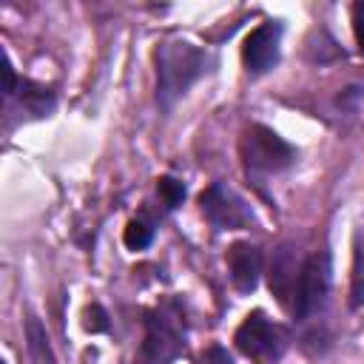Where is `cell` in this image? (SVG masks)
<instances>
[{
	"mask_svg": "<svg viewBox=\"0 0 364 364\" xmlns=\"http://www.w3.org/2000/svg\"><path fill=\"white\" fill-rule=\"evenodd\" d=\"M17 94H20L23 111L31 114V117H48V114L54 111V105H57L51 88L37 85V82H31V80H23L20 88H17Z\"/></svg>",
	"mask_w": 364,
	"mask_h": 364,
	"instance_id": "obj_10",
	"label": "cell"
},
{
	"mask_svg": "<svg viewBox=\"0 0 364 364\" xmlns=\"http://www.w3.org/2000/svg\"><path fill=\"white\" fill-rule=\"evenodd\" d=\"M28 333H31V347L40 353V358H46L51 364V353H48V344H46V336L40 333V324L37 321H28Z\"/></svg>",
	"mask_w": 364,
	"mask_h": 364,
	"instance_id": "obj_15",
	"label": "cell"
},
{
	"mask_svg": "<svg viewBox=\"0 0 364 364\" xmlns=\"http://www.w3.org/2000/svg\"><path fill=\"white\" fill-rule=\"evenodd\" d=\"M327 290H330V256L321 250L301 262V273H299V282L293 290V304H290L293 316L304 321L313 313H318V307L327 299Z\"/></svg>",
	"mask_w": 364,
	"mask_h": 364,
	"instance_id": "obj_5",
	"label": "cell"
},
{
	"mask_svg": "<svg viewBox=\"0 0 364 364\" xmlns=\"http://www.w3.org/2000/svg\"><path fill=\"white\" fill-rule=\"evenodd\" d=\"M208 361H210V364H233V361L228 358V353H225V350H219V347H213V350H210V358H208Z\"/></svg>",
	"mask_w": 364,
	"mask_h": 364,
	"instance_id": "obj_18",
	"label": "cell"
},
{
	"mask_svg": "<svg viewBox=\"0 0 364 364\" xmlns=\"http://www.w3.org/2000/svg\"><path fill=\"white\" fill-rule=\"evenodd\" d=\"M151 239H154V228H151V225H145L142 219H131V222L125 225L122 242H125L131 250H142V247H148V245H151Z\"/></svg>",
	"mask_w": 364,
	"mask_h": 364,
	"instance_id": "obj_12",
	"label": "cell"
},
{
	"mask_svg": "<svg viewBox=\"0 0 364 364\" xmlns=\"http://www.w3.org/2000/svg\"><path fill=\"white\" fill-rule=\"evenodd\" d=\"M199 208H202L205 219L219 230H236V228H247L253 222V213L245 205V199L236 191L225 188L222 182H213L210 188L202 191Z\"/></svg>",
	"mask_w": 364,
	"mask_h": 364,
	"instance_id": "obj_6",
	"label": "cell"
},
{
	"mask_svg": "<svg viewBox=\"0 0 364 364\" xmlns=\"http://www.w3.org/2000/svg\"><path fill=\"white\" fill-rule=\"evenodd\" d=\"M299 273H301V264L296 267L293 250L290 247H279V253L273 256V264H270V290L279 296L282 304H287V299L293 296Z\"/></svg>",
	"mask_w": 364,
	"mask_h": 364,
	"instance_id": "obj_9",
	"label": "cell"
},
{
	"mask_svg": "<svg viewBox=\"0 0 364 364\" xmlns=\"http://www.w3.org/2000/svg\"><path fill=\"white\" fill-rule=\"evenodd\" d=\"M279 40H282V23H262L256 26L242 46V63L247 68V74L259 77L267 74L276 63H279Z\"/></svg>",
	"mask_w": 364,
	"mask_h": 364,
	"instance_id": "obj_7",
	"label": "cell"
},
{
	"mask_svg": "<svg viewBox=\"0 0 364 364\" xmlns=\"http://www.w3.org/2000/svg\"><path fill=\"white\" fill-rule=\"evenodd\" d=\"M350 301L358 307L364 301V233L355 236V253H353V284H350Z\"/></svg>",
	"mask_w": 364,
	"mask_h": 364,
	"instance_id": "obj_11",
	"label": "cell"
},
{
	"mask_svg": "<svg viewBox=\"0 0 364 364\" xmlns=\"http://www.w3.org/2000/svg\"><path fill=\"white\" fill-rule=\"evenodd\" d=\"M185 350V321L176 301L159 304L148 316L145 344H142V364H171Z\"/></svg>",
	"mask_w": 364,
	"mask_h": 364,
	"instance_id": "obj_2",
	"label": "cell"
},
{
	"mask_svg": "<svg viewBox=\"0 0 364 364\" xmlns=\"http://www.w3.org/2000/svg\"><path fill=\"white\" fill-rule=\"evenodd\" d=\"M353 34H355L358 48L364 51V0H358L353 6Z\"/></svg>",
	"mask_w": 364,
	"mask_h": 364,
	"instance_id": "obj_16",
	"label": "cell"
},
{
	"mask_svg": "<svg viewBox=\"0 0 364 364\" xmlns=\"http://www.w3.org/2000/svg\"><path fill=\"white\" fill-rule=\"evenodd\" d=\"M247 173H276L296 162V148L267 125H250L239 142Z\"/></svg>",
	"mask_w": 364,
	"mask_h": 364,
	"instance_id": "obj_3",
	"label": "cell"
},
{
	"mask_svg": "<svg viewBox=\"0 0 364 364\" xmlns=\"http://www.w3.org/2000/svg\"><path fill=\"white\" fill-rule=\"evenodd\" d=\"M208 71V54L188 40H168L156 48V100L171 108L202 74Z\"/></svg>",
	"mask_w": 364,
	"mask_h": 364,
	"instance_id": "obj_1",
	"label": "cell"
},
{
	"mask_svg": "<svg viewBox=\"0 0 364 364\" xmlns=\"http://www.w3.org/2000/svg\"><path fill=\"white\" fill-rule=\"evenodd\" d=\"M3 74H6V97L17 94V77H14V68H11V60L9 57L3 60Z\"/></svg>",
	"mask_w": 364,
	"mask_h": 364,
	"instance_id": "obj_17",
	"label": "cell"
},
{
	"mask_svg": "<svg viewBox=\"0 0 364 364\" xmlns=\"http://www.w3.org/2000/svg\"><path fill=\"white\" fill-rule=\"evenodd\" d=\"M233 341H236L239 353L247 355V358H253L256 364H273L287 350V333L279 324H273L270 318H264L262 310L250 313L239 324Z\"/></svg>",
	"mask_w": 364,
	"mask_h": 364,
	"instance_id": "obj_4",
	"label": "cell"
},
{
	"mask_svg": "<svg viewBox=\"0 0 364 364\" xmlns=\"http://www.w3.org/2000/svg\"><path fill=\"white\" fill-rule=\"evenodd\" d=\"M228 273L239 293H250L259 284L262 273V250L250 242H233L228 247Z\"/></svg>",
	"mask_w": 364,
	"mask_h": 364,
	"instance_id": "obj_8",
	"label": "cell"
},
{
	"mask_svg": "<svg viewBox=\"0 0 364 364\" xmlns=\"http://www.w3.org/2000/svg\"><path fill=\"white\" fill-rule=\"evenodd\" d=\"M85 327H88L91 333L108 330V316H105V310H102L100 304H91V307H88V313H85Z\"/></svg>",
	"mask_w": 364,
	"mask_h": 364,
	"instance_id": "obj_14",
	"label": "cell"
},
{
	"mask_svg": "<svg viewBox=\"0 0 364 364\" xmlns=\"http://www.w3.org/2000/svg\"><path fill=\"white\" fill-rule=\"evenodd\" d=\"M156 193H159V199L165 202V208H179L182 205V199H185V185L179 182V179H173V176H159L156 179Z\"/></svg>",
	"mask_w": 364,
	"mask_h": 364,
	"instance_id": "obj_13",
	"label": "cell"
}]
</instances>
